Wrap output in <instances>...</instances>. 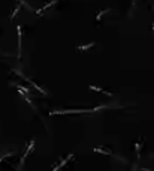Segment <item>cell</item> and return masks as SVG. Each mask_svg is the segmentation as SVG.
<instances>
[{
    "mask_svg": "<svg viewBox=\"0 0 154 171\" xmlns=\"http://www.w3.org/2000/svg\"><path fill=\"white\" fill-rule=\"evenodd\" d=\"M73 161H75V155L69 153L66 158H61V159L58 161V164H57V165H54V167H53V171H60V170H61V168H64L69 162H73Z\"/></svg>",
    "mask_w": 154,
    "mask_h": 171,
    "instance_id": "obj_2",
    "label": "cell"
},
{
    "mask_svg": "<svg viewBox=\"0 0 154 171\" xmlns=\"http://www.w3.org/2000/svg\"><path fill=\"white\" fill-rule=\"evenodd\" d=\"M93 152L94 153H100V155H108V156H115V158H120V156H117L109 147H105V146H99V147H94L93 149Z\"/></svg>",
    "mask_w": 154,
    "mask_h": 171,
    "instance_id": "obj_4",
    "label": "cell"
},
{
    "mask_svg": "<svg viewBox=\"0 0 154 171\" xmlns=\"http://www.w3.org/2000/svg\"><path fill=\"white\" fill-rule=\"evenodd\" d=\"M17 32H18V54H17V59H21V36H23L21 26L17 27Z\"/></svg>",
    "mask_w": 154,
    "mask_h": 171,
    "instance_id": "obj_8",
    "label": "cell"
},
{
    "mask_svg": "<svg viewBox=\"0 0 154 171\" xmlns=\"http://www.w3.org/2000/svg\"><path fill=\"white\" fill-rule=\"evenodd\" d=\"M33 149H35V140H30V143H29V147L26 146V152H24V155L20 158V161H18V167H17V170L15 171H21V168L24 167V164H26V159H27V156L33 152Z\"/></svg>",
    "mask_w": 154,
    "mask_h": 171,
    "instance_id": "obj_1",
    "label": "cell"
},
{
    "mask_svg": "<svg viewBox=\"0 0 154 171\" xmlns=\"http://www.w3.org/2000/svg\"><path fill=\"white\" fill-rule=\"evenodd\" d=\"M132 171H135V168H133V170H132Z\"/></svg>",
    "mask_w": 154,
    "mask_h": 171,
    "instance_id": "obj_15",
    "label": "cell"
},
{
    "mask_svg": "<svg viewBox=\"0 0 154 171\" xmlns=\"http://www.w3.org/2000/svg\"><path fill=\"white\" fill-rule=\"evenodd\" d=\"M57 2H60V0H53V2H51V3H47V5H45V6H44L42 9H38V11H36V14H38V15H42L45 9H48V8H51V6H53V5H56Z\"/></svg>",
    "mask_w": 154,
    "mask_h": 171,
    "instance_id": "obj_9",
    "label": "cell"
},
{
    "mask_svg": "<svg viewBox=\"0 0 154 171\" xmlns=\"http://www.w3.org/2000/svg\"><path fill=\"white\" fill-rule=\"evenodd\" d=\"M142 171H151L150 168H142Z\"/></svg>",
    "mask_w": 154,
    "mask_h": 171,
    "instance_id": "obj_13",
    "label": "cell"
},
{
    "mask_svg": "<svg viewBox=\"0 0 154 171\" xmlns=\"http://www.w3.org/2000/svg\"><path fill=\"white\" fill-rule=\"evenodd\" d=\"M133 3H135V0H133Z\"/></svg>",
    "mask_w": 154,
    "mask_h": 171,
    "instance_id": "obj_16",
    "label": "cell"
},
{
    "mask_svg": "<svg viewBox=\"0 0 154 171\" xmlns=\"http://www.w3.org/2000/svg\"><path fill=\"white\" fill-rule=\"evenodd\" d=\"M106 12H109V9H105V11H102V12H99V14L96 15V21L99 23V21L102 20V15H103V14H106Z\"/></svg>",
    "mask_w": 154,
    "mask_h": 171,
    "instance_id": "obj_11",
    "label": "cell"
},
{
    "mask_svg": "<svg viewBox=\"0 0 154 171\" xmlns=\"http://www.w3.org/2000/svg\"><path fill=\"white\" fill-rule=\"evenodd\" d=\"M91 47H94V42H90V44H87V45H79L78 47V50H88V48H91Z\"/></svg>",
    "mask_w": 154,
    "mask_h": 171,
    "instance_id": "obj_10",
    "label": "cell"
},
{
    "mask_svg": "<svg viewBox=\"0 0 154 171\" xmlns=\"http://www.w3.org/2000/svg\"><path fill=\"white\" fill-rule=\"evenodd\" d=\"M142 146H144V138L139 137V138L136 140V143H135V153H136L138 161L141 159V150H142Z\"/></svg>",
    "mask_w": 154,
    "mask_h": 171,
    "instance_id": "obj_5",
    "label": "cell"
},
{
    "mask_svg": "<svg viewBox=\"0 0 154 171\" xmlns=\"http://www.w3.org/2000/svg\"><path fill=\"white\" fill-rule=\"evenodd\" d=\"M153 9H154V6H153ZM153 30H154V26H153Z\"/></svg>",
    "mask_w": 154,
    "mask_h": 171,
    "instance_id": "obj_14",
    "label": "cell"
},
{
    "mask_svg": "<svg viewBox=\"0 0 154 171\" xmlns=\"http://www.w3.org/2000/svg\"><path fill=\"white\" fill-rule=\"evenodd\" d=\"M15 156H17V152H9V153H5V155L0 156V162H6V164H9L8 161H9L11 158H15Z\"/></svg>",
    "mask_w": 154,
    "mask_h": 171,
    "instance_id": "obj_6",
    "label": "cell"
},
{
    "mask_svg": "<svg viewBox=\"0 0 154 171\" xmlns=\"http://www.w3.org/2000/svg\"><path fill=\"white\" fill-rule=\"evenodd\" d=\"M14 72H15V74H17L18 77H21V78H23L24 81H27V83H30V84L33 86V87H35L36 90H39V93H42V95H45V96H48V95H50V93H48V92H47L45 89H42V87H41V86H38V84H36V83H35V81H33L32 78H29V77H26V75H23V74H21L20 71H14Z\"/></svg>",
    "mask_w": 154,
    "mask_h": 171,
    "instance_id": "obj_3",
    "label": "cell"
},
{
    "mask_svg": "<svg viewBox=\"0 0 154 171\" xmlns=\"http://www.w3.org/2000/svg\"><path fill=\"white\" fill-rule=\"evenodd\" d=\"M18 11H20V6H18V8H15V11H14V12H12V15H11V20H14V17L18 14Z\"/></svg>",
    "mask_w": 154,
    "mask_h": 171,
    "instance_id": "obj_12",
    "label": "cell"
},
{
    "mask_svg": "<svg viewBox=\"0 0 154 171\" xmlns=\"http://www.w3.org/2000/svg\"><path fill=\"white\" fill-rule=\"evenodd\" d=\"M88 89H90V90H94V92H99V93H103V95H106V96H112V95H114L112 92L103 90V89H100V87H96V86H88Z\"/></svg>",
    "mask_w": 154,
    "mask_h": 171,
    "instance_id": "obj_7",
    "label": "cell"
}]
</instances>
